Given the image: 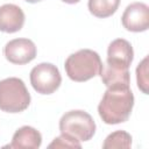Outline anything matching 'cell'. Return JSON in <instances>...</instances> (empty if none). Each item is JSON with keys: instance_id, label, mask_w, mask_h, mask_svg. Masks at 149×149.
Here are the masks:
<instances>
[{"instance_id": "obj_16", "label": "cell", "mask_w": 149, "mask_h": 149, "mask_svg": "<svg viewBox=\"0 0 149 149\" xmlns=\"http://www.w3.org/2000/svg\"><path fill=\"white\" fill-rule=\"evenodd\" d=\"M63 2H65V3H70V5H73V3H77V2H79L80 0H62Z\"/></svg>"}, {"instance_id": "obj_4", "label": "cell", "mask_w": 149, "mask_h": 149, "mask_svg": "<svg viewBox=\"0 0 149 149\" xmlns=\"http://www.w3.org/2000/svg\"><path fill=\"white\" fill-rule=\"evenodd\" d=\"M95 122L92 116L81 109L66 112L59 120V130L79 142L88 141L95 134Z\"/></svg>"}, {"instance_id": "obj_7", "label": "cell", "mask_w": 149, "mask_h": 149, "mask_svg": "<svg viewBox=\"0 0 149 149\" xmlns=\"http://www.w3.org/2000/svg\"><path fill=\"white\" fill-rule=\"evenodd\" d=\"M125 29L133 33L146 31L149 27V8L143 2H133L128 5L121 16Z\"/></svg>"}, {"instance_id": "obj_17", "label": "cell", "mask_w": 149, "mask_h": 149, "mask_svg": "<svg viewBox=\"0 0 149 149\" xmlns=\"http://www.w3.org/2000/svg\"><path fill=\"white\" fill-rule=\"evenodd\" d=\"M24 1L30 2V3H36V2H40V1H42V0H24Z\"/></svg>"}, {"instance_id": "obj_11", "label": "cell", "mask_w": 149, "mask_h": 149, "mask_svg": "<svg viewBox=\"0 0 149 149\" xmlns=\"http://www.w3.org/2000/svg\"><path fill=\"white\" fill-rule=\"evenodd\" d=\"M100 77L106 87L129 86L130 84V74L128 69H119L108 64H102Z\"/></svg>"}, {"instance_id": "obj_5", "label": "cell", "mask_w": 149, "mask_h": 149, "mask_svg": "<svg viewBox=\"0 0 149 149\" xmlns=\"http://www.w3.org/2000/svg\"><path fill=\"white\" fill-rule=\"evenodd\" d=\"M62 83V76L56 65L51 63H41L30 71V84L40 94L54 93Z\"/></svg>"}, {"instance_id": "obj_6", "label": "cell", "mask_w": 149, "mask_h": 149, "mask_svg": "<svg viewBox=\"0 0 149 149\" xmlns=\"http://www.w3.org/2000/svg\"><path fill=\"white\" fill-rule=\"evenodd\" d=\"M36 45L28 38H14L6 43L3 55L6 59L13 64L23 65L31 62L36 57Z\"/></svg>"}, {"instance_id": "obj_3", "label": "cell", "mask_w": 149, "mask_h": 149, "mask_svg": "<svg viewBox=\"0 0 149 149\" xmlns=\"http://www.w3.org/2000/svg\"><path fill=\"white\" fill-rule=\"evenodd\" d=\"M30 94L22 79L9 77L0 80V109L7 113H20L28 108Z\"/></svg>"}, {"instance_id": "obj_9", "label": "cell", "mask_w": 149, "mask_h": 149, "mask_svg": "<svg viewBox=\"0 0 149 149\" xmlns=\"http://www.w3.org/2000/svg\"><path fill=\"white\" fill-rule=\"evenodd\" d=\"M24 24L23 10L14 3H5L0 6V31L16 33Z\"/></svg>"}, {"instance_id": "obj_10", "label": "cell", "mask_w": 149, "mask_h": 149, "mask_svg": "<svg viewBox=\"0 0 149 149\" xmlns=\"http://www.w3.org/2000/svg\"><path fill=\"white\" fill-rule=\"evenodd\" d=\"M42 143V135L38 130L30 126H23L19 128L12 139L9 148L15 149H37Z\"/></svg>"}, {"instance_id": "obj_12", "label": "cell", "mask_w": 149, "mask_h": 149, "mask_svg": "<svg viewBox=\"0 0 149 149\" xmlns=\"http://www.w3.org/2000/svg\"><path fill=\"white\" fill-rule=\"evenodd\" d=\"M120 5V0H88V10L92 15L105 19L112 16Z\"/></svg>"}, {"instance_id": "obj_1", "label": "cell", "mask_w": 149, "mask_h": 149, "mask_svg": "<svg viewBox=\"0 0 149 149\" xmlns=\"http://www.w3.org/2000/svg\"><path fill=\"white\" fill-rule=\"evenodd\" d=\"M134 106V94L129 86L107 87L98 105V113L107 125L125 122L130 116Z\"/></svg>"}, {"instance_id": "obj_14", "label": "cell", "mask_w": 149, "mask_h": 149, "mask_svg": "<svg viewBox=\"0 0 149 149\" xmlns=\"http://www.w3.org/2000/svg\"><path fill=\"white\" fill-rule=\"evenodd\" d=\"M136 80L139 88L148 94V57H146L136 68Z\"/></svg>"}, {"instance_id": "obj_8", "label": "cell", "mask_w": 149, "mask_h": 149, "mask_svg": "<svg viewBox=\"0 0 149 149\" xmlns=\"http://www.w3.org/2000/svg\"><path fill=\"white\" fill-rule=\"evenodd\" d=\"M134 58V50L132 44L125 38H116L112 41L107 49L106 64L119 68L129 69Z\"/></svg>"}, {"instance_id": "obj_15", "label": "cell", "mask_w": 149, "mask_h": 149, "mask_svg": "<svg viewBox=\"0 0 149 149\" xmlns=\"http://www.w3.org/2000/svg\"><path fill=\"white\" fill-rule=\"evenodd\" d=\"M49 148H81V144L78 140L62 134L61 136L54 139V141L48 146Z\"/></svg>"}, {"instance_id": "obj_2", "label": "cell", "mask_w": 149, "mask_h": 149, "mask_svg": "<svg viewBox=\"0 0 149 149\" xmlns=\"http://www.w3.org/2000/svg\"><path fill=\"white\" fill-rule=\"evenodd\" d=\"M64 68L71 80L81 83L100 74L102 62L98 52L91 49H80L66 58Z\"/></svg>"}, {"instance_id": "obj_13", "label": "cell", "mask_w": 149, "mask_h": 149, "mask_svg": "<svg viewBox=\"0 0 149 149\" xmlns=\"http://www.w3.org/2000/svg\"><path fill=\"white\" fill-rule=\"evenodd\" d=\"M132 146V136L125 130H115L111 133L104 141V149L112 148H129Z\"/></svg>"}]
</instances>
